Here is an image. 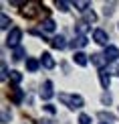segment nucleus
<instances>
[{"label": "nucleus", "instance_id": "nucleus-1", "mask_svg": "<svg viewBox=\"0 0 119 124\" xmlns=\"http://www.w3.org/2000/svg\"><path fill=\"white\" fill-rule=\"evenodd\" d=\"M59 100L63 102L67 108H71V110H79V108L85 106V100H83L79 94H65V92H61V94H59Z\"/></svg>", "mask_w": 119, "mask_h": 124}, {"label": "nucleus", "instance_id": "nucleus-2", "mask_svg": "<svg viewBox=\"0 0 119 124\" xmlns=\"http://www.w3.org/2000/svg\"><path fill=\"white\" fill-rule=\"evenodd\" d=\"M20 41H22V29L12 27V29H10V33H8V37H6V47L18 49L20 47Z\"/></svg>", "mask_w": 119, "mask_h": 124}, {"label": "nucleus", "instance_id": "nucleus-3", "mask_svg": "<svg viewBox=\"0 0 119 124\" xmlns=\"http://www.w3.org/2000/svg\"><path fill=\"white\" fill-rule=\"evenodd\" d=\"M105 59H107V63H115V61L119 59V49L115 47V45H107L105 47Z\"/></svg>", "mask_w": 119, "mask_h": 124}, {"label": "nucleus", "instance_id": "nucleus-4", "mask_svg": "<svg viewBox=\"0 0 119 124\" xmlns=\"http://www.w3.org/2000/svg\"><path fill=\"white\" fill-rule=\"evenodd\" d=\"M93 41H95L97 45H105V47H107V41H109V35H107L103 29H95V31H93Z\"/></svg>", "mask_w": 119, "mask_h": 124}, {"label": "nucleus", "instance_id": "nucleus-5", "mask_svg": "<svg viewBox=\"0 0 119 124\" xmlns=\"http://www.w3.org/2000/svg\"><path fill=\"white\" fill-rule=\"evenodd\" d=\"M91 63L95 65L99 71H103V69H105V65H107V59H105V55H103V53H93L91 55Z\"/></svg>", "mask_w": 119, "mask_h": 124}, {"label": "nucleus", "instance_id": "nucleus-6", "mask_svg": "<svg viewBox=\"0 0 119 124\" xmlns=\"http://www.w3.org/2000/svg\"><path fill=\"white\" fill-rule=\"evenodd\" d=\"M53 96H55V90H53V81H50V79H46L44 84H43V90H40V98H43V100H50Z\"/></svg>", "mask_w": 119, "mask_h": 124}, {"label": "nucleus", "instance_id": "nucleus-7", "mask_svg": "<svg viewBox=\"0 0 119 124\" xmlns=\"http://www.w3.org/2000/svg\"><path fill=\"white\" fill-rule=\"evenodd\" d=\"M50 45H53V49L63 51V49L67 47V41H65V37H63V35H56V37H53V39H50Z\"/></svg>", "mask_w": 119, "mask_h": 124}, {"label": "nucleus", "instance_id": "nucleus-8", "mask_svg": "<svg viewBox=\"0 0 119 124\" xmlns=\"http://www.w3.org/2000/svg\"><path fill=\"white\" fill-rule=\"evenodd\" d=\"M87 57H89V55H85L83 51H75V55H73L75 63H77V65H81V67H85L87 63H89V59H87Z\"/></svg>", "mask_w": 119, "mask_h": 124}, {"label": "nucleus", "instance_id": "nucleus-9", "mask_svg": "<svg viewBox=\"0 0 119 124\" xmlns=\"http://www.w3.org/2000/svg\"><path fill=\"white\" fill-rule=\"evenodd\" d=\"M40 65L46 67V69H53V67H55V59H53V55H50V53H43V57H40Z\"/></svg>", "mask_w": 119, "mask_h": 124}, {"label": "nucleus", "instance_id": "nucleus-10", "mask_svg": "<svg viewBox=\"0 0 119 124\" xmlns=\"http://www.w3.org/2000/svg\"><path fill=\"white\" fill-rule=\"evenodd\" d=\"M40 27H43V31H44V33H55L56 24H55V20H53V18H44L43 23H40Z\"/></svg>", "mask_w": 119, "mask_h": 124}, {"label": "nucleus", "instance_id": "nucleus-11", "mask_svg": "<svg viewBox=\"0 0 119 124\" xmlns=\"http://www.w3.org/2000/svg\"><path fill=\"white\" fill-rule=\"evenodd\" d=\"M99 81H101V85L105 87H109V84H111V75H109V71L107 69H103V71H99Z\"/></svg>", "mask_w": 119, "mask_h": 124}, {"label": "nucleus", "instance_id": "nucleus-12", "mask_svg": "<svg viewBox=\"0 0 119 124\" xmlns=\"http://www.w3.org/2000/svg\"><path fill=\"white\" fill-rule=\"evenodd\" d=\"M38 67H40V61H38V59H34V57H28V59H26V69L30 71V73L38 71Z\"/></svg>", "mask_w": 119, "mask_h": 124}, {"label": "nucleus", "instance_id": "nucleus-13", "mask_svg": "<svg viewBox=\"0 0 119 124\" xmlns=\"http://www.w3.org/2000/svg\"><path fill=\"white\" fill-rule=\"evenodd\" d=\"M71 6H75L79 12H83L85 14L87 10H89V6H91V2H83V0H75V2H71Z\"/></svg>", "mask_w": 119, "mask_h": 124}, {"label": "nucleus", "instance_id": "nucleus-14", "mask_svg": "<svg viewBox=\"0 0 119 124\" xmlns=\"http://www.w3.org/2000/svg\"><path fill=\"white\" fill-rule=\"evenodd\" d=\"M87 43H89V41H87V37H83V35H77V37H75V41H73V47H77V49H83Z\"/></svg>", "mask_w": 119, "mask_h": 124}, {"label": "nucleus", "instance_id": "nucleus-15", "mask_svg": "<svg viewBox=\"0 0 119 124\" xmlns=\"http://www.w3.org/2000/svg\"><path fill=\"white\" fill-rule=\"evenodd\" d=\"M10 100H12L14 104H20V102H22V90H20V87H14V90H12V98H10Z\"/></svg>", "mask_w": 119, "mask_h": 124}, {"label": "nucleus", "instance_id": "nucleus-16", "mask_svg": "<svg viewBox=\"0 0 119 124\" xmlns=\"http://www.w3.org/2000/svg\"><path fill=\"white\" fill-rule=\"evenodd\" d=\"M87 31H89V24H87L85 20H83V23H79V24L75 27V33H77V35H83V37H87V35H85Z\"/></svg>", "mask_w": 119, "mask_h": 124}, {"label": "nucleus", "instance_id": "nucleus-17", "mask_svg": "<svg viewBox=\"0 0 119 124\" xmlns=\"http://www.w3.org/2000/svg\"><path fill=\"white\" fill-rule=\"evenodd\" d=\"M10 81H12L14 85H18L20 81H22V73H20V71H10Z\"/></svg>", "mask_w": 119, "mask_h": 124}, {"label": "nucleus", "instance_id": "nucleus-18", "mask_svg": "<svg viewBox=\"0 0 119 124\" xmlns=\"http://www.w3.org/2000/svg\"><path fill=\"white\" fill-rule=\"evenodd\" d=\"M10 24H12V23H10V18H8V14H0V29H8L10 27Z\"/></svg>", "mask_w": 119, "mask_h": 124}, {"label": "nucleus", "instance_id": "nucleus-19", "mask_svg": "<svg viewBox=\"0 0 119 124\" xmlns=\"http://www.w3.org/2000/svg\"><path fill=\"white\" fill-rule=\"evenodd\" d=\"M24 53H26V51H24V47H18V49H14V53H12V59L14 61H20L24 57Z\"/></svg>", "mask_w": 119, "mask_h": 124}, {"label": "nucleus", "instance_id": "nucleus-20", "mask_svg": "<svg viewBox=\"0 0 119 124\" xmlns=\"http://www.w3.org/2000/svg\"><path fill=\"white\" fill-rule=\"evenodd\" d=\"M95 20H97V14L93 10H87L85 12V23H95Z\"/></svg>", "mask_w": 119, "mask_h": 124}, {"label": "nucleus", "instance_id": "nucleus-21", "mask_svg": "<svg viewBox=\"0 0 119 124\" xmlns=\"http://www.w3.org/2000/svg\"><path fill=\"white\" fill-rule=\"evenodd\" d=\"M69 6H71V4H69V2H65V0H56V8L63 10V12H67V10H69Z\"/></svg>", "mask_w": 119, "mask_h": 124}, {"label": "nucleus", "instance_id": "nucleus-22", "mask_svg": "<svg viewBox=\"0 0 119 124\" xmlns=\"http://www.w3.org/2000/svg\"><path fill=\"white\" fill-rule=\"evenodd\" d=\"M79 124H91V116L89 114H81L79 116Z\"/></svg>", "mask_w": 119, "mask_h": 124}, {"label": "nucleus", "instance_id": "nucleus-23", "mask_svg": "<svg viewBox=\"0 0 119 124\" xmlns=\"http://www.w3.org/2000/svg\"><path fill=\"white\" fill-rule=\"evenodd\" d=\"M0 69H2L0 77H2V79H6V77H8V67H6V63H4V61H2V67H0Z\"/></svg>", "mask_w": 119, "mask_h": 124}, {"label": "nucleus", "instance_id": "nucleus-24", "mask_svg": "<svg viewBox=\"0 0 119 124\" xmlns=\"http://www.w3.org/2000/svg\"><path fill=\"white\" fill-rule=\"evenodd\" d=\"M99 118H101V120H109V122H113V116H111V114H105V112H101Z\"/></svg>", "mask_w": 119, "mask_h": 124}, {"label": "nucleus", "instance_id": "nucleus-25", "mask_svg": "<svg viewBox=\"0 0 119 124\" xmlns=\"http://www.w3.org/2000/svg\"><path fill=\"white\" fill-rule=\"evenodd\" d=\"M44 110H46V112H49V114H55V112H56L53 104H46V106H44Z\"/></svg>", "mask_w": 119, "mask_h": 124}, {"label": "nucleus", "instance_id": "nucleus-26", "mask_svg": "<svg viewBox=\"0 0 119 124\" xmlns=\"http://www.w3.org/2000/svg\"><path fill=\"white\" fill-rule=\"evenodd\" d=\"M8 116H10L8 110H4V112H2V122H8Z\"/></svg>", "mask_w": 119, "mask_h": 124}, {"label": "nucleus", "instance_id": "nucleus-27", "mask_svg": "<svg viewBox=\"0 0 119 124\" xmlns=\"http://www.w3.org/2000/svg\"><path fill=\"white\" fill-rule=\"evenodd\" d=\"M113 73H115V75H119V65L115 67V69H113Z\"/></svg>", "mask_w": 119, "mask_h": 124}, {"label": "nucleus", "instance_id": "nucleus-28", "mask_svg": "<svg viewBox=\"0 0 119 124\" xmlns=\"http://www.w3.org/2000/svg\"><path fill=\"white\" fill-rule=\"evenodd\" d=\"M101 124H105V122H101Z\"/></svg>", "mask_w": 119, "mask_h": 124}]
</instances>
